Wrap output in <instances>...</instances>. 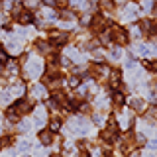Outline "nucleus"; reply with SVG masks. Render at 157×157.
Returning <instances> with one entry per match:
<instances>
[{
	"instance_id": "nucleus-22",
	"label": "nucleus",
	"mask_w": 157,
	"mask_h": 157,
	"mask_svg": "<svg viewBox=\"0 0 157 157\" xmlns=\"http://www.w3.org/2000/svg\"><path fill=\"white\" fill-rule=\"evenodd\" d=\"M141 33H144V32H141V28H140V24H137V26H134V28H132V37H136V39H140V37H141Z\"/></svg>"
},
{
	"instance_id": "nucleus-31",
	"label": "nucleus",
	"mask_w": 157,
	"mask_h": 157,
	"mask_svg": "<svg viewBox=\"0 0 157 157\" xmlns=\"http://www.w3.org/2000/svg\"><path fill=\"white\" fill-rule=\"evenodd\" d=\"M53 2H55V6H65L67 0H53Z\"/></svg>"
},
{
	"instance_id": "nucleus-30",
	"label": "nucleus",
	"mask_w": 157,
	"mask_h": 157,
	"mask_svg": "<svg viewBox=\"0 0 157 157\" xmlns=\"http://www.w3.org/2000/svg\"><path fill=\"white\" fill-rule=\"evenodd\" d=\"M71 4L77 6V8H81V6H85V0H71Z\"/></svg>"
},
{
	"instance_id": "nucleus-36",
	"label": "nucleus",
	"mask_w": 157,
	"mask_h": 157,
	"mask_svg": "<svg viewBox=\"0 0 157 157\" xmlns=\"http://www.w3.org/2000/svg\"><path fill=\"white\" fill-rule=\"evenodd\" d=\"M51 157H61V155H51Z\"/></svg>"
},
{
	"instance_id": "nucleus-3",
	"label": "nucleus",
	"mask_w": 157,
	"mask_h": 157,
	"mask_svg": "<svg viewBox=\"0 0 157 157\" xmlns=\"http://www.w3.org/2000/svg\"><path fill=\"white\" fill-rule=\"evenodd\" d=\"M43 73V63L39 59H29V63H26V77H39Z\"/></svg>"
},
{
	"instance_id": "nucleus-15",
	"label": "nucleus",
	"mask_w": 157,
	"mask_h": 157,
	"mask_svg": "<svg viewBox=\"0 0 157 157\" xmlns=\"http://www.w3.org/2000/svg\"><path fill=\"white\" fill-rule=\"evenodd\" d=\"M130 106L134 108V112H144L145 110V102L141 98H132L130 100Z\"/></svg>"
},
{
	"instance_id": "nucleus-2",
	"label": "nucleus",
	"mask_w": 157,
	"mask_h": 157,
	"mask_svg": "<svg viewBox=\"0 0 157 157\" xmlns=\"http://www.w3.org/2000/svg\"><path fill=\"white\" fill-rule=\"evenodd\" d=\"M110 37H112V41H114L116 45H128V41H130V33H128L126 29L118 28V26L110 28Z\"/></svg>"
},
{
	"instance_id": "nucleus-35",
	"label": "nucleus",
	"mask_w": 157,
	"mask_h": 157,
	"mask_svg": "<svg viewBox=\"0 0 157 157\" xmlns=\"http://www.w3.org/2000/svg\"><path fill=\"white\" fill-rule=\"evenodd\" d=\"M145 157H155V155H151V153H147V155H145Z\"/></svg>"
},
{
	"instance_id": "nucleus-4",
	"label": "nucleus",
	"mask_w": 157,
	"mask_h": 157,
	"mask_svg": "<svg viewBox=\"0 0 157 157\" xmlns=\"http://www.w3.org/2000/svg\"><path fill=\"white\" fill-rule=\"evenodd\" d=\"M136 137L132 136V134H126L124 137L120 140V151L122 153H132V151L136 149Z\"/></svg>"
},
{
	"instance_id": "nucleus-1",
	"label": "nucleus",
	"mask_w": 157,
	"mask_h": 157,
	"mask_svg": "<svg viewBox=\"0 0 157 157\" xmlns=\"http://www.w3.org/2000/svg\"><path fill=\"white\" fill-rule=\"evenodd\" d=\"M88 130H90V124H88V120H85L82 116L69 120V132H71V134L81 136V134H86Z\"/></svg>"
},
{
	"instance_id": "nucleus-6",
	"label": "nucleus",
	"mask_w": 157,
	"mask_h": 157,
	"mask_svg": "<svg viewBox=\"0 0 157 157\" xmlns=\"http://www.w3.org/2000/svg\"><path fill=\"white\" fill-rule=\"evenodd\" d=\"M47 122V112L45 108H36V112H33V124L37 128H43Z\"/></svg>"
},
{
	"instance_id": "nucleus-25",
	"label": "nucleus",
	"mask_w": 157,
	"mask_h": 157,
	"mask_svg": "<svg viewBox=\"0 0 157 157\" xmlns=\"http://www.w3.org/2000/svg\"><path fill=\"white\" fill-rule=\"evenodd\" d=\"M18 130H20V132H28V130H29V122H28V120H22V122L18 124Z\"/></svg>"
},
{
	"instance_id": "nucleus-18",
	"label": "nucleus",
	"mask_w": 157,
	"mask_h": 157,
	"mask_svg": "<svg viewBox=\"0 0 157 157\" xmlns=\"http://www.w3.org/2000/svg\"><path fill=\"white\" fill-rule=\"evenodd\" d=\"M8 51L10 53H20L22 51V47H20V41H16V39H12V41H8Z\"/></svg>"
},
{
	"instance_id": "nucleus-11",
	"label": "nucleus",
	"mask_w": 157,
	"mask_h": 157,
	"mask_svg": "<svg viewBox=\"0 0 157 157\" xmlns=\"http://www.w3.org/2000/svg\"><path fill=\"white\" fill-rule=\"evenodd\" d=\"M45 94H47V86L45 85H33L32 86V96L33 98H45Z\"/></svg>"
},
{
	"instance_id": "nucleus-9",
	"label": "nucleus",
	"mask_w": 157,
	"mask_h": 157,
	"mask_svg": "<svg viewBox=\"0 0 157 157\" xmlns=\"http://www.w3.org/2000/svg\"><path fill=\"white\" fill-rule=\"evenodd\" d=\"M104 26H106V20H104V16H100V14L92 16V22H90L92 32H98V33H100L102 29H104Z\"/></svg>"
},
{
	"instance_id": "nucleus-16",
	"label": "nucleus",
	"mask_w": 157,
	"mask_h": 157,
	"mask_svg": "<svg viewBox=\"0 0 157 157\" xmlns=\"http://www.w3.org/2000/svg\"><path fill=\"white\" fill-rule=\"evenodd\" d=\"M98 4H100V8L104 10V12H114V6H116L114 0H100Z\"/></svg>"
},
{
	"instance_id": "nucleus-29",
	"label": "nucleus",
	"mask_w": 157,
	"mask_h": 157,
	"mask_svg": "<svg viewBox=\"0 0 157 157\" xmlns=\"http://www.w3.org/2000/svg\"><path fill=\"white\" fill-rule=\"evenodd\" d=\"M92 55H94V59H96V61H102V59H104V55H102V51H98V49H94V51H92Z\"/></svg>"
},
{
	"instance_id": "nucleus-27",
	"label": "nucleus",
	"mask_w": 157,
	"mask_h": 157,
	"mask_svg": "<svg viewBox=\"0 0 157 157\" xmlns=\"http://www.w3.org/2000/svg\"><path fill=\"white\" fill-rule=\"evenodd\" d=\"M122 57V51H120V49H112V51H110V59H120Z\"/></svg>"
},
{
	"instance_id": "nucleus-20",
	"label": "nucleus",
	"mask_w": 157,
	"mask_h": 157,
	"mask_svg": "<svg viewBox=\"0 0 157 157\" xmlns=\"http://www.w3.org/2000/svg\"><path fill=\"white\" fill-rule=\"evenodd\" d=\"M59 128H61V120H59V118H53V120L49 122V130H51V132H57Z\"/></svg>"
},
{
	"instance_id": "nucleus-8",
	"label": "nucleus",
	"mask_w": 157,
	"mask_h": 157,
	"mask_svg": "<svg viewBox=\"0 0 157 157\" xmlns=\"http://www.w3.org/2000/svg\"><path fill=\"white\" fill-rule=\"evenodd\" d=\"M14 110H16L20 116H22V114H28V112L32 110V102L26 100V98H20L16 104H14Z\"/></svg>"
},
{
	"instance_id": "nucleus-13",
	"label": "nucleus",
	"mask_w": 157,
	"mask_h": 157,
	"mask_svg": "<svg viewBox=\"0 0 157 157\" xmlns=\"http://www.w3.org/2000/svg\"><path fill=\"white\" fill-rule=\"evenodd\" d=\"M36 45H37V51L41 53V55H47V57H49V55L53 53V47H51V43H47V41H37Z\"/></svg>"
},
{
	"instance_id": "nucleus-12",
	"label": "nucleus",
	"mask_w": 157,
	"mask_h": 157,
	"mask_svg": "<svg viewBox=\"0 0 157 157\" xmlns=\"http://www.w3.org/2000/svg\"><path fill=\"white\" fill-rule=\"evenodd\" d=\"M39 141H41V145H49V144H53V132L49 130H41L39 132Z\"/></svg>"
},
{
	"instance_id": "nucleus-14",
	"label": "nucleus",
	"mask_w": 157,
	"mask_h": 157,
	"mask_svg": "<svg viewBox=\"0 0 157 157\" xmlns=\"http://www.w3.org/2000/svg\"><path fill=\"white\" fill-rule=\"evenodd\" d=\"M108 78H110V85L118 88L120 86V82H122V75H120V71L118 69H114V71H110V75H108Z\"/></svg>"
},
{
	"instance_id": "nucleus-32",
	"label": "nucleus",
	"mask_w": 157,
	"mask_h": 157,
	"mask_svg": "<svg viewBox=\"0 0 157 157\" xmlns=\"http://www.w3.org/2000/svg\"><path fill=\"white\" fill-rule=\"evenodd\" d=\"M147 145H149L151 149H157V140H151V141H149V144H147Z\"/></svg>"
},
{
	"instance_id": "nucleus-33",
	"label": "nucleus",
	"mask_w": 157,
	"mask_h": 157,
	"mask_svg": "<svg viewBox=\"0 0 157 157\" xmlns=\"http://www.w3.org/2000/svg\"><path fill=\"white\" fill-rule=\"evenodd\" d=\"M153 16L157 18V0H155V4H153Z\"/></svg>"
},
{
	"instance_id": "nucleus-19",
	"label": "nucleus",
	"mask_w": 157,
	"mask_h": 157,
	"mask_svg": "<svg viewBox=\"0 0 157 157\" xmlns=\"http://www.w3.org/2000/svg\"><path fill=\"white\" fill-rule=\"evenodd\" d=\"M61 18L67 20V22H73V20H75V12H71V10H63V12H61Z\"/></svg>"
},
{
	"instance_id": "nucleus-26",
	"label": "nucleus",
	"mask_w": 157,
	"mask_h": 157,
	"mask_svg": "<svg viewBox=\"0 0 157 157\" xmlns=\"http://www.w3.org/2000/svg\"><path fill=\"white\" fill-rule=\"evenodd\" d=\"M92 120H94L96 124H102V122H104V114H102V112H96V114L92 116Z\"/></svg>"
},
{
	"instance_id": "nucleus-10",
	"label": "nucleus",
	"mask_w": 157,
	"mask_h": 157,
	"mask_svg": "<svg viewBox=\"0 0 157 157\" xmlns=\"http://www.w3.org/2000/svg\"><path fill=\"white\" fill-rule=\"evenodd\" d=\"M110 100H112V104H114L118 110H120V108L126 104V96H124V92H120V90H114V92H112Z\"/></svg>"
},
{
	"instance_id": "nucleus-24",
	"label": "nucleus",
	"mask_w": 157,
	"mask_h": 157,
	"mask_svg": "<svg viewBox=\"0 0 157 157\" xmlns=\"http://www.w3.org/2000/svg\"><path fill=\"white\" fill-rule=\"evenodd\" d=\"M29 147H32V145H29V141H28V140H22V141L18 144V149H20V151H28Z\"/></svg>"
},
{
	"instance_id": "nucleus-7",
	"label": "nucleus",
	"mask_w": 157,
	"mask_h": 157,
	"mask_svg": "<svg viewBox=\"0 0 157 157\" xmlns=\"http://www.w3.org/2000/svg\"><path fill=\"white\" fill-rule=\"evenodd\" d=\"M137 16V8L134 6V4H126L124 8H122V20H126V22H132V20H136Z\"/></svg>"
},
{
	"instance_id": "nucleus-34",
	"label": "nucleus",
	"mask_w": 157,
	"mask_h": 157,
	"mask_svg": "<svg viewBox=\"0 0 157 157\" xmlns=\"http://www.w3.org/2000/svg\"><path fill=\"white\" fill-rule=\"evenodd\" d=\"M114 4H124V0H114Z\"/></svg>"
},
{
	"instance_id": "nucleus-5",
	"label": "nucleus",
	"mask_w": 157,
	"mask_h": 157,
	"mask_svg": "<svg viewBox=\"0 0 157 157\" xmlns=\"http://www.w3.org/2000/svg\"><path fill=\"white\" fill-rule=\"evenodd\" d=\"M67 32H61V29H51L49 32V41H51V45H65L67 43Z\"/></svg>"
},
{
	"instance_id": "nucleus-28",
	"label": "nucleus",
	"mask_w": 157,
	"mask_h": 157,
	"mask_svg": "<svg viewBox=\"0 0 157 157\" xmlns=\"http://www.w3.org/2000/svg\"><path fill=\"white\" fill-rule=\"evenodd\" d=\"M24 6H26V8H36L37 0H24Z\"/></svg>"
},
{
	"instance_id": "nucleus-21",
	"label": "nucleus",
	"mask_w": 157,
	"mask_h": 157,
	"mask_svg": "<svg viewBox=\"0 0 157 157\" xmlns=\"http://www.w3.org/2000/svg\"><path fill=\"white\" fill-rule=\"evenodd\" d=\"M67 85L71 86V88H77L78 85H81V78L78 77H69V81H67Z\"/></svg>"
},
{
	"instance_id": "nucleus-17",
	"label": "nucleus",
	"mask_w": 157,
	"mask_h": 157,
	"mask_svg": "<svg viewBox=\"0 0 157 157\" xmlns=\"http://www.w3.org/2000/svg\"><path fill=\"white\" fill-rule=\"evenodd\" d=\"M32 12H28V10H26V12H22V14H20V16H18V22L20 24H24V26H26V24H32Z\"/></svg>"
},
{
	"instance_id": "nucleus-23",
	"label": "nucleus",
	"mask_w": 157,
	"mask_h": 157,
	"mask_svg": "<svg viewBox=\"0 0 157 157\" xmlns=\"http://www.w3.org/2000/svg\"><path fill=\"white\" fill-rule=\"evenodd\" d=\"M147 118H149V120H155V118H157V106H149V108H147Z\"/></svg>"
}]
</instances>
